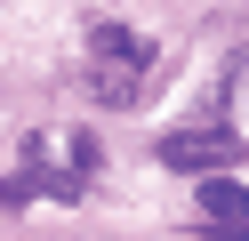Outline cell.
<instances>
[{
	"mask_svg": "<svg viewBox=\"0 0 249 241\" xmlns=\"http://www.w3.org/2000/svg\"><path fill=\"white\" fill-rule=\"evenodd\" d=\"M145 64H153L145 32H129V24H89V96H97V105H113V112L137 105Z\"/></svg>",
	"mask_w": 249,
	"mask_h": 241,
	"instance_id": "cell-1",
	"label": "cell"
},
{
	"mask_svg": "<svg viewBox=\"0 0 249 241\" xmlns=\"http://www.w3.org/2000/svg\"><path fill=\"white\" fill-rule=\"evenodd\" d=\"M153 153H161V169H185V177H233V161H241L249 145L233 137V129H169Z\"/></svg>",
	"mask_w": 249,
	"mask_h": 241,
	"instance_id": "cell-2",
	"label": "cell"
},
{
	"mask_svg": "<svg viewBox=\"0 0 249 241\" xmlns=\"http://www.w3.org/2000/svg\"><path fill=\"white\" fill-rule=\"evenodd\" d=\"M201 217H209L217 233H249V193H241V177H201Z\"/></svg>",
	"mask_w": 249,
	"mask_h": 241,
	"instance_id": "cell-3",
	"label": "cell"
},
{
	"mask_svg": "<svg viewBox=\"0 0 249 241\" xmlns=\"http://www.w3.org/2000/svg\"><path fill=\"white\" fill-rule=\"evenodd\" d=\"M33 193H40V185H33V177H24V169H17V177H0V209H24V201H33Z\"/></svg>",
	"mask_w": 249,
	"mask_h": 241,
	"instance_id": "cell-4",
	"label": "cell"
}]
</instances>
